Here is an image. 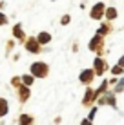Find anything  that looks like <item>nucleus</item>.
<instances>
[{
    "label": "nucleus",
    "instance_id": "obj_13",
    "mask_svg": "<svg viewBox=\"0 0 124 125\" xmlns=\"http://www.w3.org/2000/svg\"><path fill=\"white\" fill-rule=\"evenodd\" d=\"M37 38V42H38V44H49V42H51V34L49 33H46V31H42L40 34H38V36H35Z\"/></svg>",
    "mask_w": 124,
    "mask_h": 125
},
{
    "label": "nucleus",
    "instance_id": "obj_3",
    "mask_svg": "<svg viewBox=\"0 0 124 125\" xmlns=\"http://www.w3.org/2000/svg\"><path fill=\"white\" fill-rule=\"evenodd\" d=\"M97 105H111V107H117V100H115V94L110 93H104L102 96L97 98Z\"/></svg>",
    "mask_w": 124,
    "mask_h": 125
},
{
    "label": "nucleus",
    "instance_id": "obj_10",
    "mask_svg": "<svg viewBox=\"0 0 124 125\" xmlns=\"http://www.w3.org/2000/svg\"><path fill=\"white\" fill-rule=\"evenodd\" d=\"M35 118L31 114H20L18 116V125H33Z\"/></svg>",
    "mask_w": 124,
    "mask_h": 125
},
{
    "label": "nucleus",
    "instance_id": "obj_8",
    "mask_svg": "<svg viewBox=\"0 0 124 125\" xmlns=\"http://www.w3.org/2000/svg\"><path fill=\"white\" fill-rule=\"evenodd\" d=\"M93 102H97L95 91H93L91 87H88V89H86V94H84V98H82V105H91Z\"/></svg>",
    "mask_w": 124,
    "mask_h": 125
},
{
    "label": "nucleus",
    "instance_id": "obj_24",
    "mask_svg": "<svg viewBox=\"0 0 124 125\" xmlns=\"http://www.w3.org/2000/svg\"><path fill=\"white\" fill-rule=\"evenodd\" d=\"M80 125H93V123H91V122H89V120L86 118V120H82V123H80Z\"/></svg>",
    "mask_w": 124,
    "mask_h": 125
},
{
    "label": "nucleus",
    "instance_id": "obj_15",
    "mask_svg": "<svg viewBox=\"0 0 124 125\" xmlns=\"http://www.w3.org/2000/svg\"><path fill=\"white\" fill-rule=\"evenodd\" d=\"M106 18L108 20L117 18V9H115V7H108V9H106Z\"/></svg>",
    "mask_w": 124,
    "mask_h": 125
},
{
    "label": "nucleus",
    "instance_id": "obj_6",
    "mask_svg": "<svg viewBox=\"0 0 124 125\" xmlns=\"http://www.w3.org/2000/svg\"><path fill=\"white\" fill-rule=\"evenodd\" d=\"M26 49H28L29 51V53H31V54H37V53H40V44H38V42H37V38L35 36H31V38H28V40H26Z\"/></svg>",
    "mask_w": 124,
    "mask_h": 125
},
{
    "label": "nucleus",
    "instance_id": "obj_22",
    "mask_svg": "<svg viewBox=\"0 0 124 125\" xmlns=\"http://www.w3.org/2000/svg\"><path fill=\"white\" fill-rule=\"evenodd\" d=\"M6 47H7V54H9V51L13 49V47H15V42H7V45H6Z\"/></svg>",
    "mask_w": 124,
    "mask_h": 125
},
{
    "label": "nucleus",
    "instance_id": "obj_12",
    "mask_svg": "<svg viewBox=\"0 0 124 125\" xmlns=\"http://www.w3.org/2000/svg\"><path fill=\"white\" fill-rule=\"evenodd\" d=\"M13 34H15L16 40H20L24 44V31H22V24H16L15 27H13Z\"/></svg>",
    "mask_w": 124,
    "mask_h": 125
},
{
    "label": "nucleus",
    "instance_id": "obj_4",
    "mask_svg": "<svg viewBox=\"0 0 124 125\" xmlns=\"http://www.w3.org/2000/svg\"><path fill=\"white\" fill-rule=\"evenodd\" d=\"M106 71H108V63H106L102 58L93 60V73H95V76H102Z\"/></svg>",
    "mask_w": 124,
    "mask_h": 125
},
{
    "label": "nucleus",
    "instance_id": "obj_2",
    "mask_svg": "<svg viewBox=\"0 0 124 125\" xmlns=\"http://www.w3.org/2000/svg\"><path fill=\"white\" fill-rule=\"evenodd\" d=\"M89 51H93V53H102L104 51V36H99V34H95V36L91 38V42H89Z\"/></svg>",
    "mask_w": 124,
    "mask_h": 125
},
{
    "label": "nucleus",
    "instance_id": "obj_1",
    "mask_svg": "<svg viewBox=\"0 0 124 125\" xmlns=\"http://www.w3.org/2000/svg\"><path fill=\"white\" fill-rule=\"evenodd\" d=\"M29 71H31L29 74H31L33 78H46L48 73H49V67H48L46 62H33L31 67H29Z\"/></svg>",
    "mask_w": 124,
    "mask_h": 125
},
{
    "label": "nucleus",
    "instance_id": "obj_9",
    "mask_svg": "<svg viewBox=\"0 0 124 125\" xmlns=\"http://www.w3.org/2000/svg\"><path fill=\"white\" fill-rule=\"evenodd\" d=\"M89 15H91V18H93V20H99L100 16L104 15V4L99 2L97 6H93V9H91V13H89Z\"/></svg>",
    "mask_w": 124,
    "mask_h": 125
},
{
    "label": "nucleus",
    "instance_id": "obj_21",
    "mask_svg": "<svg viewBox=\"0 0 124 125\" xmlns=\"http://www.w3.org/2000/svg\"><path fill=\"white\" fill-rule=\"evenodd\" d=\"M4 24H7V16L4 13H0V25H4Z\"/></svg>",
    "mask_w": 124,
    "mask_h": 125
},
{
    "label": "nucleus",
    "instance_id": "obj_19",
    "mask_svg": "<svg viewBox=\"0 0 124 125\" xmlns=\"http://www.w3.org/2000/svg\"><path fill=\"white\" fill-rule=\"evenodd\" d=\"M97 111H99V107H93V109H91V113H89V118H88V120H89V122H91V120H93V118H95V114H97Z\"/></svg>",
    "mask_w": 124,
    "mask_h": 125
},
{
    "label": "nucleus",
    "instance_id": "obj_7",
    "mask_svg": "<svg viewBox=\"0 0 124 125\" xmlns=\"http://www.w3.org/2000/svg\"><path fill=\"white\" fill-rule=\"evenodd\" d=\"M29 96H31V91H29V87H26V85H20V87H16V98H18L20 103H26L29 100Z\"/></svg>",
    "mask_w": 124,
    "mask_h": 125
},
{
    "label": "nucleus",
    "instance_id": "obj_20",
    "mask_svg": "<svg viewBox=\"0 0 124 125\" xmlns=\"http://www.w3.org/2000/svg\"><path fill=\"white\" fill-rule=\"evenodd\" d=\"M69 20H71V18H69V15H64V16H62V20H60V24H62V25H66V24H69Z\"/></svg>",
    "mask_w": 124,
    "mask_h": 125
},
{
    "label": "nucleus",
    "instance_id": "obj_5",
    "mask_svg": "<svg viewBox=\"0 0 124 125\" xmlns=\"http://www.w3.org/2000/svg\"><path fill=\"white\" fill-rule=\"evenodd\" d=\"M79 80H80V83L89 85L93 80H95V73H93V69H84V71L79 74Z\"/></svg>",
    "mask_w": 124,
    "mask_h": 125
},
{
    "label": "nucleus",
    "instance_id": "obj_14",
    "mask_svg": "<svg viewBox=\"0 0 124 125\" xmlns=\"http://www.w3.org/2000/svg\"><path fill=\"white\" fill-rule=\"evenodd\" d=\"M20 82H22V85H26V87H29V85L35 82V78H33L31 74H24V76H20Z\"/></svg>",
    "mask_w": 124,
    "mask_h": 125
},
{
    "label": "nucleus",
    "instance_id": "obj_17",
    "mask_svg": "<svg viewBox=\"0 0 124 125\" xmlns=\"http://www.w3.org/2000/svg\"><path fill=\"white\" fill-rule=\"evenodd\" d=\"M11 85L13 87H20V85H22V82H20V76H13V80H11Z\"/></svg>",
    "mask_w": 124,
    "mask_h": 125
},
{
    "label": "nucleus",
    "instance_id": "obj_18",
    "mask_svg": "<svg viewBox=\"0 0 124 125\" xmlns=\"http://www.w3.org/2000/svg\"><path fill=\"white\" fill-rule=\"evenodd\" d=\"M122 91H124V78H121V82H119V85L115 87L113 93H122Z\"/></svg>",
    "mask_w": 124,
    "mask_h": 125
},
{
    "label": "nucleus",
    "instance_id": "obj_11",
    "mask_svg": "<svg viewBox=\"0 0 124 125\" xmlns=\"http://www.w3.org/2000/svg\"><path fill=\"white\" fill-rule=\"evenodd\" d=\"M7 113H9V102L6 98H0V118H4Z\"/></svg>",
    "mask_w": 124,
    "mask_h": 125
},
{
    "label": "nucleus",
    "instance_id": "obj_16",
    "mask_svg": "<svg viewBox=\"0 0 124 125\" xmlns=\"http://www.w3.org/2000/svg\"><path fill=\"white\" fill-rule=\"evenodd\" d=\"M111 74L121 76V74H124V69H122V67H119V65H115V67H111Z\"/></svg>",
    "mask_w": 124,
    "mask_h": 125
},
{
    "label": "nucleus",
    "instance_id": "obj_23",
    "mask_svg": "<svg viewBox=\"0 0 124 125\" xmlns=\"http://www.w3.org/2000/svg\"><path fill=\"white\" fill-rule=\"evenodd\" d=\"M119 67H122V69H124V54H122L121 58H119Z\"/></svg>",
    "mask_w": 124,
    "mask_h": 125
}]
</instances>
